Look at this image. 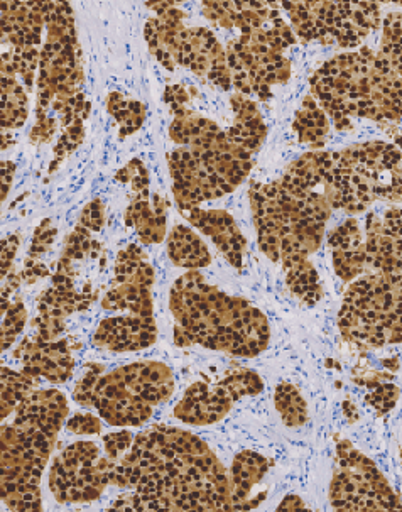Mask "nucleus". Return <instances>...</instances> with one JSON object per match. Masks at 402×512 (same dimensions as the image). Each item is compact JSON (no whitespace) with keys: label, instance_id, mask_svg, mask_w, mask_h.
<instances>
[{"label":"nucleus","instance_id":"obj_55","mask_svg":"<svg viewBox=\"0 0 402 512\" xmlns=\"http://www.w3.org/2000/svg\"><path fill=\"white\" fill-rule=\"evenodd\" d=\"M279 511H296V509H306L305 502L301 501V497L288 496L278 507Z\"/></svg>","mask_w":402,"mask_h":512},{"label":"nucleus","instance_id":"obj_32","mask_svg":"<svg viewBox=\"0 0 402 512\" xmlns=\"http://www.w3.org/2000/svg\"><path fill=\"white\" fill-rule=\"evenodd\" d=\"M293 129L298 134L299 141L308 144L311 149L320 151L325 148L326 137L330 132V120L313 95H306L303 104L294 115Z\"/></svg>","mask_w":402,"mask_h":512},{"label":"nucleus","instance_id":"obj_20","mask_svg":"<svg viewBox=\"0 0 402 512\" xmlns=\"http://www.w3.org/2000/svg\"><path fill=\"white\" fill-rule=\"evenodd\" d=\"M234 394L222 382L208 384L195 382L186 389L185 396L176 404L173 416L193 426L213 425L222 421L234 406Z\"/></svg>","mask_w":402,"mask_h":512},{"label":"nucleus","instance_id":"obj_50","mask_svg":"<svg viewBox=\"0 0 402 512\" xmlns=\"http://www.w3.org/2000/svg\"><path fill=\"white\" fill-rule=\"evenodd\" d=\"M164 100L171 109L178 110L186 107V104L190 102V95H188V90L183 85H171L164 92Z\"/></svg>","mask_w":402,"mask_h":512},{"label":"nucleus","instance_id":"obj_18","mask_svg":"<svg viewBox=\"0 0 402 512\" xmlns=\"http://www.w3.org/2000/svg\"><path fill=\"white\" fill-rule=\"evenodd\" d=\"M17 359L22 360V372L29 376L43 377L53 384H63L70 379L75 367L71 357L70 338L63 340H24L16 350Z\"/></svg>","mask_w":402,"mask_h":512},{"label":"nucleus","instance_id":"obj_56","mask_svg":"<svg viewBox=\"0 0 402 512\" xmlns=\"http://www.w3.org/2000/svg\"><path fill=\"white\" fill-rule=\"evenodd\" d=\"M394 144H396L397 148L401 149V151H402V136H401V134H397V136H394Z\"/></svg>","mask_w":402,"mask_h":512},{"label":"nucleus","instance_id":"obj_28","mask_svg":"<svg viewBox=\"0 0 402 512\" xmlns=\"http://www.w3.org/2000/svg\"><path fill=\"white\" fill-rule=\"evenodd\" d=\"M271 462L261 453L244 450L237 453L230 469V489H232V511L249 509V496L254 485L259 484Z\"/></svg>","mask_w":402,"mask_h":512},{"label":"nucleus","instance_id":"obj_34","mask_svg":"<svg viewBox=\"0 0 402 512\" xmlns=\"http://www.w3.org/2000/svg\"><path fill=\"white\" fill-rule=\"evenodd\" d=\"M38 386V379L29 376L26 372L11 371L9 367H2V379H0V418L6 420L7 416L16 411L22 399L28 398Z\"/></svg>","mask_w":402,"mask_h":512},{"label":"nucleus","instance_id":"obj_35","mask_svg":"<svg viewBox=\"0 0 402 512\" xmlns=\"http://www.w3.org/2000/svg\"><path fill=\"white\" fill-rule=\"evenodd\" d=\"M107 110L119 122V136H131L146 120V105L137 100L127 99L119 92L110 93L107 97Z\"/></svg>","mask_w":402,"mask_h":512},{"label":"nucleus","instance_id":"obj_8","mask_svg":"<svg viewBox=\"0 0 402 512\" xmlns=\"http://www.w3.org/2000/svg\"><path fill=\"white\" fill-rule=\"evenodd\" d=\"M338 328L367 349L402 344V279L377 273L355 279L343 296Z\"/></svg>","mask_w":402,"mask_h":512},{"label":"nucleus","instance_id":"obj_13","mask_svg":"<svg viewBox=\"0 0 402 512\" xmlns=\"http://www.w3.org/2000/svg\"><path fill=\"white\" fill-rule=\"evenodd\" d=\"M107 485H119V460L100 457L92 442L65 448L49 470V491L61 504L97 501Z\"/></svg>","mask_w":402,"mask_h":512},{"label":"nucleus","instance_id":"obj_37","mask_svg":"<svg viewBox=\"0 0 402 512\" xmlns=\"http://www.w3.org/2000/svg\"><path fill=\"white\" fill-rule=\"evenodd\" d=\"M377 53L402 77V12H389L382 19L381 48Z\"/></svg>","mask_w":402,"mask_h":512},{"label":"nucleus","instance_id":"obj_19","mask_svg":"<svg viewBox=\"0 0 402 512\" xmlns=\"http://www.w3.org/2000/svg\"><path fill=\"white\" fill-rule=\"evenodd\" d=\"M183 66L190 68L196 77L222 88L223 92L232 90L227 50L218 43L217 36L207 28H190L186 44Z\"/></svg>","mask_w":402,"mask_h":512},{"label":"nucleus","instance_id":"obj_14","mask_svg":"<svg viewBox=\"0 0 402 512\" xmlns=\"http://www.w3.org/2000/svg\"><path fill=\"white\" fill-rule=\"evenodd\" d=\"M154 269L141 247L131 244L119 252L115 276L102 306L107 311H127V315L154 316Z\"/></svg>","mask_w":402,"mask_h":512},{"label":"nucleus","instance_id":"obj_16","mask_svg":"<svg viewBox=\"0 0 402 512\" xmlns=\"http://www.w3.org/2000/svg\"><path fill=\"white\" fill-rule=\"evenodd\" d=\"M53 288L46 289L38 300V316L34 327L38 328V337L51 342L65 332V318L75 311H85L95 301L90 284L83 291L75 288V278L56 269Z\"/></svg>","mask_w":402,"mask_h":512},{"label":"nucleus","instance_id":"obj_53","mask_svg":"<svg viewBox=\"0 0 402 512\" xmlns=\"http://www.w3.org/2000/svg\"><path fill=\"white\" fill-rule=\"evenodd\" d=\"M110 511H142L141 502L137 499L136 494H125L115 501L114 506L110 507Z\"/></svg>","mask_w":402,"mask_h":512},{"label":"nucleus","instance_id":"obj_48","mask_svg":"<svg viewBox=\"0 0 402 512\" xmlns=\"http://www.w3.org/2000/svg\"><path fill=\"white\" fill-rule=\"evenodd\" d=\"M36 117H38V120H36L33 131H31V142L39 146V144H44V142H49L53 139L58 122H56L55 117H51L49 114L36 115Z\"/></svg>","mask_w":402,"mask_h":512},{"label":"nucleus","instance_id":"obj_30","mask_svg":"<svg viewBox=\"0 0 402 512\" xmlns=\"http://www.w3.org/2000/svg\"><path fill=\"white\" fill-rule=\"evenodd\" d=\"M17 73L12 68L9 53L2 55L0 68V88H2V131H14L24 126L28 119V92L16 80Z\"/></svg>","mask_w":402,"mask_h":512},{"label":"nucleus","instance_id":"obj_25","mask_svg":"<svg viewBox=\"0 0 402 512\" xmlns=\"http://www.w3.org/2000/svg\"><path fill=\"white\" fill-rule=\"evenodd\" d=\"M46 28L44 2H4L2 4V44L19 46L41 44Z\"/></svg>","mask_w":402,"mask_h":512},{"label":"nucleus","instance_id":"obj_3","mask_svg":"<svg viewBox=\"0 0 402 512\" xmlns=\"http://www.w3.org/2000/svg\"><path fill=\"white\" fill-rule=\"evenodd\" d=\"M70 413L56 389L29 394L16 408L12 425L0 431V494L12 511H41V477L56 436Z\"/></svg>","mask_w":402,"mask_h":512},{"label":"nucleus","instance_id":"obj_52","mask_svg":"<svg viewBox=\"0 0 402 512\" xmlns=\"http://www.w3.org/2000/svg\"><path fill=\"white\" fill-rule=\"evenodd\" d=\"M382 224L387 230L402 237V208H391L384 213Z\"/></svg>","mask_w":402,"mask_h":512},{"label":"nucleus","instance_id":"obj_4","mask_svg":"<svg viewBox=\"0 0 402 512\" xmlns=\"http://www.w3.org/2000/svg\"><path fill=\"white\" fill-rule=\"evenodd\" d=\"M310 85L311 95L337 131L352 129L354 117L374 122L402 119V77L370 48L326 61Z\"/></svg>","mask_w":402,"mask_h":512},{"label":"nucleus","instance_id":"obj_1","mask_svg":"<svg viewBox=\"0 0 402 512\" xmlns=\"http://www.w3.org/2000/svg\"><path fill=\"white\" fill-rule=\"evenodd\" d=\"M120 477L142 511H232L230 474L190 431L171 426L142 431L120 460Z\"/></svg>","mask_w":402,"mask_h":512},{"label":"nucleus","instance_id":"obj_46","mask_svg":"<svg viewBox=\"0 0 402 512\" xmlns=\"http://www.w3.org/2000/svg\"><path fill=\"white\" fill-rule=\"evenodd\" d=\"M104 224V203L100 202V200H93V202L88 203L87 207L83 208L78 225H82V227L90 230V232H100L102 227H104Z\"/></svg>","mask_w":402,"mask_h":512},{"label":"nucleus","instance_id":"obj_41","mask_svg":"<svg viewBox=\"0 0 402 512\" xmlns=\"http://www.w3.org/2000/svg\"><path fill=\"white\" fill-rule=\"evenodd\" d=\"M220 382L229 389L230 393L234 394L237 401L245 398V396H257L264 389L259 374L256 371L244 369V367L242 369L239 367V369L230 372L223 379H220Z\"/></svg>","mask_w":402,"mask_h":512},{"label":"nucleus","instance_id":"obj_26","mask_svg":"<svg viewBox=\"0 0 402 512\" xmlns=\"http://www.w3.org/2000/svg\"><path fill=\"white\" fill-rule=\"evenodd\" d=\"M274 2H203V16L218 24L220 28H239L242 33L259 29L271 19L278 9Z\"/></svg>","mask_w":402,"mask_h":512},{"label":"nucleus","instance_id":"obj_5","mask_svg":"<svg viewBox=\"0 0 402 512\" xmlns=\"http://www.w3.org/2000/svg\"><path fill=\"white\" fill-rule=\"evenodd\" d=\"M250 208L264 256L283 269L320 249L333 208L325 193L286 181L252 183Z\"/></svg>","mask_w":402,"mask_h":512},{"label":"nucleus","instance_id":"obj_49","mask_svg":"<svg viewBox=\"0 0 402 512\" xmlns=\"http://www.w3.org/2000/svg\"><path fill=\"white\" fill-rule=\"evenodd\" d=\"M19 237L17 235H9L2 240V279H6L11 274L12 262L16 257L17 249H19Z\"/></svg>","mask_w":402,"mask_h":512},{"label":"nucleus","instance_id":"obj_23","mask_svg":"<svg viewBox=\"0 0 402 512\" xmlns=\"http://www.w3.org/2000/svg\"><path fill=\"white\" fill-rule=\"evenodd\" d=\"M332 249L333 267L343 283H354L367 269L365 240L357 218H347L328 237Z\"/></svg>","mask_w":402,"mask_h":512},{"label":"nucleus","instance_id":"obj_24","mask_svg":"<svg viewBox=\"0 0 402 512\" xmlns=\"http://www.w3.org/2000/svg\"><path fill=\"white\" fill-rule=\"evenodd\" d=\"M365 257L374 273L402 279V237L387 230L375 213L365 220Z\"/></svg>","mask_w":402,"mask_h":512},{"label":"nucleus","instance_id":"obj_29","mask_svg":"<svg viewBox=\"0 0 402 512\" xmlns=\"http://www.w3.org/2000/svg\"><path fill=\"white\" fill-rule=\"evenodd\" d=\"M166 200L153 195V202L147 197H137L125 212V224L134 227L142 244H159L166 237Z\"/></svg>","mask_w":402,"mask_h":512},{"label":"nucleus","instance_id":"obj_11","mask_svg":"<svg viewBox=\"0 0 402 512\" xmlns=\"http://www.w3.org/2000/svg\"><path fill=\"white\" fill-rule=\"evenodd\" d=\"M296 38L305 43L355 48L382 24L374 2H283Z\"/></svg>","mask_w":402,"mask_h":512},{"label":"nucleus","instance_id":"obj_15","mask_svg":"<svg viewBox=\"0 0 402 512\" xmlns=\"http://www.w3.org/2000/svg\"><path fill=\"white\" fill-rule=\"evenodd\" d=\"M377 200L402 202V151L391 142L370 141L343 149Z\"/></svg>","mask_w":402,"mask_h":512},{"label":"nucleus","instance_id":"obj_51","mask_svg":"<svg viewBox=\"0 0 402 512\" xmlns=\"http://www.w3.org/2000/svg\"><path fill=\"white\" fill-rule=\"evenodd\" d=\"M22 279H26V283L34 284L38 279L46 278L49 276L48 267L43 266L38 259L28 257L24 262V271H22Z\"/></svg>","mask_w":402,"mask_h":512},{"label":"nucleus","instance_id":"obj_44","mask_svg":"<svg viewBox=\"0 0 402 512\" xmlns=\"http://www.w3.org/2000/svg\"><path fill=\"white\" fill-rule=\"evenodd\" d=\"M134 435L129 430L117 431L104 436L105 453L112 460H119L122 453L131 450Z\"/></svg>","mask_w":402,"mask_h":512},{"label":"nucleus","instance_id":"obj_17","mask_svg":"<svg viewBox=\"0 0 402 512\" xmlns=\"http://www.w3.org/2000/svg\"><path fill=\"white\" fill-rule=\"evenodd\" d=\"M147 9H153L158 17H153L146 22L144 36L147 46L154 58L166 68L174 71L176 66H183L188 33L190 28L183 24L188 14L178 9V4L158 2V4H146Z\"/></svg>","mask_w":402,"mask_h":512},{"label":"nucleus","instance_id":"obj_42","mask_svg":"<svg viewBox=\"0 0 402 512\" xmlns=\"http://www.w3.org/2000/svg\"><path fill=\"white\" fill-rule=\"evenodd\" d=\"M117 180L122 183H131L136 197L149 195V173L139 159H132L124 169H120L117 173Z\"/></svg>","mask_w":402,"mask_h":512},{"label":"nucleus","instance_id":"obj_12","mask_svg":"<svg viewBox=\"0 0 402 512\" xmlns=\"http://www.w3.org/2000/svg\"><path fill=\"white\" fill-rule=\"evenodd\" d=\"M335 511H402L401 497L369 457L348 442L337 443V467L330 484Z\"/></svg>","mask_w":402,"mask_h":512},{"label":"nucleus","instance_id":"obj_43","mask_svg":"<svg viewBox=\"0 0 402 512\" xmlns=\"http://www.w3.org/2000/svg\"><path fill=\"white\" fill-rule=\"evenodd\" d=\"M399 387L394 386V384H379L377 389H375L374 393L367 394V403L375 408L377 414L382 416V414L389 413L394 406H396L397 399H399Z\"/></svg>","mask_w":402,"mask_h":512},{"label":"nucleus","instance_id":"obj_54","mask_svg":"<svg viewBox=\"0 0 402 512\" xmlns=\"http://www.w3.org/2000/svg\"><path fill=\"white\" fill-rule=\"evenodd\" d=\"M14 171L16 166L11 161H4L2 163V202L6 200L9 188H11L12 180H14Z\"/></svg>","mask_w":402,"mask_h":512},{"label":"nucleus","instance_id":"obj_47","mask_svg":"<svg viewBox=\"0 0 402 512\" xmlns=\"http://www.w3.org/2000/svg\"><path fill=\"white\" fill-rule=\"evenodd\" d=\"M66 428L75 435H97L102 431V423L92 414H75L66 421Z\"/></svg>","mask_w":402,"mask_h":512},{"label":"nucleus","instance_id":"obj_9","mask_svg":"<svg viewBox=\"0 0 402 512\" xmlns=\"http://www.w3.org/2000/svg\"><path fill=\"white\" fill-rule=\"evenodd\" d=\"M278 9L259 29L240 33L227 44L232 87L242 95H257L266 102L272 97V87L286 83L291 77V63L284 50L296 43L293 28L283 21Z\"/></svg>","mask_w":402,"mask_h":512},{"label":"nucleus","instance_id":"obj_2","mask_svg":"<svg viewBox=\"0 0 402 512\" xmlns=\"http://www.w3.org/2000/svg\"><path fill=\"white\" fill-rule=\"evenodd\" d=\"M174 344L201 345L223 354L252 359L271 340L267 316L250 301L223 293L198 271L176 279L169 293Z\"/></svg>","mask_w":402,"mask_h":512},{"label":"nucleus","instance_id":"obj_57","mask_svg":"<svg viewBox=\"0 0 402 512\" xmlns=\"http://www.w3.org/2000/svg\"><path fill=\"white\" fill-rule=\"evenodd\" d=\"M401 458H402V450H401Z\"/></svg>","mask_w":402,"mask_h":512},{"label":"nucleus","instance_id":"obj_38","mask_svg":"<svg viewBox=\"0 0 402 512\" xmlns=\"http://www.w3.org/2000/svg\"><path fill=\"white\" fill-rule=\"evenodd\" d=\"M28 320V311L21 298L16 301L2 300V350H7L14 344L17 335L24 330Z\"/></svg>","mask_w":402,"mask_h":512},{"label":"nucleus","instance_id":"obj_33","mask_svg":"<svg viewBox=\"0 0 402 512\" xmlns=\"http://www.w3.org/2000/svg\"><path fill=\"white\" fill-rule=\"evenodd\" d=\"M284 271H286V284H288V288L305 305L315 306L323 298L320 276L316 273V269L311 264L310 259L294 262L291 266L286 267Z\"/></svg>","mask_w":402,"mask_h":512},{"label":"nucleus","instance_id":"obj_10","mask_svg":"<svg viewBox=\"0 0 402 512\" xmlns=\"http://www.w3.org/2000/svg\"><path fill=\"white\" fill-rule=\"evenodd\" d=\"M46 41L39 58L36 115H48L56 97L71 99L82 92V48L70 4L44 2Z\"/></svg>","mask_w":402,"mask_h":512},{"label":"nucleus","instance_id":"obj_36","mask_svg":"<svg viewBox=\"0 0 402 512\" xmlns=\"http://www.w3.org/2000/svg\"><path fill=\"white\" fill-rule=\"evenodd\" d=\"M274 403H276V409L281 414V420L286 426L298 428V426L305 425L310 418L306 399L303 398V394L299 393L298 387L289 382L278 384L276 394H274Z\"/></svg>","mask_w":402,"mask_h":512},{"label":"nucleus","instance_id":"obj_7","mask_svg":"<svg viewBox=\"0 0 402 512\" xmlns=\"http://www.w3.org/2000/svg\"><path fill=\"white\" fill-rule=\"evenodd\" d=\"M168 166L176 205L186 210L239 188L254 168V154L220 131L207 141L174 149Z\"/></svg>","mask_w":402,"mask_h":512},{"label":"nucleus","instance_id":"obj_27","mask_svg":"<svg viewBox=\"0 0 402 512\" xmlns=\"http://www.w3.org/2000/svg\"><path fill=\"white\" fill-rule=\"evenodd\" d=\"M230 105L234 110V124L225 131L227 136L239 148L256 156L267 137V127L261 110L257 109L256 102L247 99L242 93L232 95Z\"/></svg>","mask_w":402,"mask_h":512},{"label":"nucleus","instance_id":"obj_45","mask_svg":"<svg viewBox=\"0 0 402 512\" xmlns=\"http://www.w3.org/2000/svg\"><path fill=\"white\" fill-rule=\"evenodd\" d=\"M56 232L58 230L55 227H51V220L49 218L43 220V224L39 225L36 232H34L33 246H31V251H29V257L38 259L41 254L48 251L51 244H53V240H55Z\"/></svg>","mask_w":402,"mask_h":512},{"label":"nucleus","instance_id":"obj_22","mask_svg":"<svg viewBox=\"0 0 402 512\" xmlns=\"http://www.w3.org/2000/svg\"><path fill=\"white\" fill-rule=\"evenodd\" d=\"M158 328L154 316L122 315L107 318L93 335V344L109 352H137L156 342Z\"/></svg>","mask_w":402,"mask_h":512},{"label":"nucleus","instance_id":"obj_40","mask_svg":"<svg viewBox=\"0 0 402 512\" xmlns=\"http://www.w3.org/2000/svg\"><path fill=\"white\" fill-rule=\"evenodd\" d=\"M9 58H11L12 68L21 77L26 92H31L36 71L39 68L41 51L36 46H19V48H14L12 53H9Z\"/></svg>","mask_w":402,"mask_h":512},{"label":"nucleus","instance_id":"obj_39","mask_svg":"<svg viewBox=\"0 0 402 512\" xmlns=\"http://www.w3.org/2000/svg\"><path fill=\"white\" fill-rule=\"evenodd\" d=\"M65 251H63V259L70 262L83 261L87 257L97 259L98 254L102 252L100 242L92 239L90 230L85 229L82 225H77V229L73 230L65 242Z\"/></svg>","mask_w":402,"mask_h":512},{"label":"nucleus","instance_id":"obj_6","mask_svg":"<svg viewBox=\"0 0 402 512\" xmlns=\"http://www.w3.org/2000/svg\"><path fill=\"white\" fill-rule=\"evenodd\" d=\"M87 369L73 399L97 409L112 426L144 425L154 406L166 403L174 393L173 372L163 362H134L107 374L104 365L88 364Z\"/></svg>","mask_w":402,"mask_h":512},{"label":"nucleus","instance_id":"obj_31","mask_svg":"<svg viewBox=\"0 0 402 512\" xmlns=\"http://www.w3.org/2000/svg\"><path fill=\"white\" fill-rule=\"evenodd\" d=\"M168 254L174 266L190 271L210 266L212 254L207 244L186 225H176L168 235Z\"/></svg>","mask_w":402,"mask_h":512},{"label":"nucleus","instance_id":"obj_21","mask_svg":"<svg viewBox=\"0 0 402 512\" xmlns=\"http://www.w3.org/2000/svg\"><path fill=\"white\" fill-rule=\"evenodd\" d=\"M186 220L201 234L207 235L222 252L223 257L235 267L242 269L244 266L245 249L247 242L234 217L225 210H203L200 207L181 210Z\"/></svg>","mask_w":402,"mask_h":512}]
</instances>
